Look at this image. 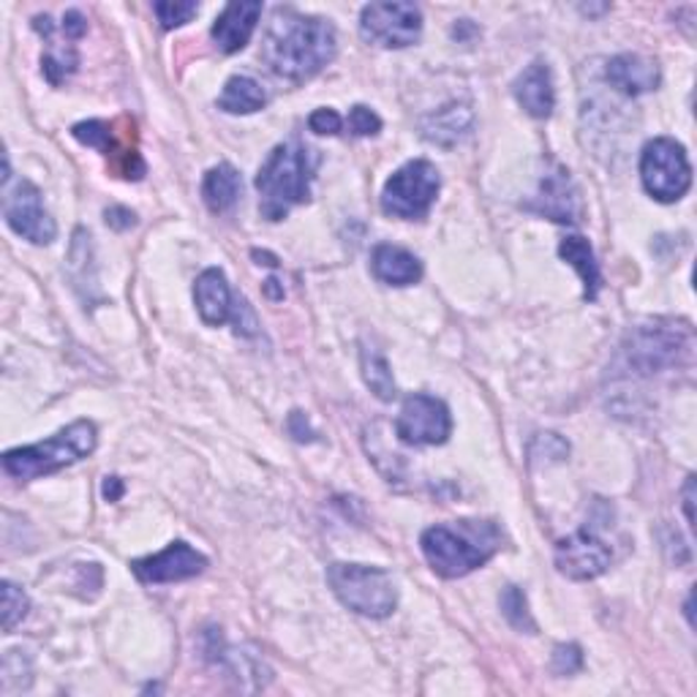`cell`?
I'll list each match as a JSON object with an SVG mask.
<instances>
[{
    "label": "cell",
    "instance_id": "obj_16",
    "mask_svg": "<svg viewBox=\"0 0 697 697\" xmlns=\"http://www.w3.org/2000/svg\"><path fill=\"white\" fill-rule=\"evenodd\" d=\"M194 300H197V311L202 322L210 327H222L224 322H232V311H235V295L229 289L224 271L210 267L197 278L194 284Z\"/></svg>",
    "mask_w": 697,
    "mask_h": 697
},
{
    "label": "cell",
    "instance_id": "obj_17",
    "mask_svg": "<svg viewBox=\"0 0 697 697\" xmlns=\"http://www.w3.org/2000/svg\"><path fill=\"white\" fill-rule=\"evenodd\" d=\"M605 79L624 96L651 94L659 88V66L644 55H616L605 69Z\"/></svg>",
    "mask_w": 697,
    "mask_h": 697
},
{
    "label": "cell",
    "instance_id": "obj_25",
    "mask_svg": "<svg viewBox=\"0 0 697 697\" xmlns=\"http://www.w3.org/2000/svg\"><path fill=\"white\" fill-rule=\"evenodd\" d=\"M501 613L504 619L518 629V632H537V624L531 619L529 610V599L518 586H507L504 595H501Z\"/></svg>",
    "mask_w": 697,
    "mask_h": 697
},
{
    "label": "cell",
    "instance_id": "obj_40",
    "mask_svg": "<svg viewBox=\"0 0 697 697\" xmlns=\"http://www.w3.org/2000/svg\"><path fill=\"white\" fill-rule=\"evenodd\" d=\"M254 259H256V265H267V267L278 265V259H275L273 254H267V251L265 254H262V251H254Z\"/></svg>",
    "mask_w": 697,
    "mask_h": 697
},
{
    "label": "cell",
    "instance_id": "obj_26",
    "mask_svg": "<svg viewBox=\"0 0 697 697\" xmlns=\"http://www.w3.org/2000/svg\"><path fill=\"white\" fill-rule=\"evenodd\" d=\"M77 50L71 45H55L52 41V50L45 55V60H41V71H45V77L50 79V85H60L66 77L75 75L77 71Z\"/></svg>",
    "mask_w": 697,
    "mask_h": 697
},
{
    "label": "cell",
    "instance_id": "obj_39",
    "mask_svg": "<svg viewBox=\"0 0 697 697\" xmlns=\"http://www.w3.org/2000/svg\"><path fill=\"white\" fill-rule=\"evenodd\" d=\"M265 295L271 300H284V289L278 286V281L271 278V281H265Z\"/></svg>",
    "mask_w": 697,
    "mask_h": 697
},
{
    "label": "cell",
    "instance_id": "obj_31",
    "mask_svg": "<svg viewBox=\"0 0 697 697\" xmlns=\"http://www.w3.org/2000/svg\"><path fill=\"white\" fill-rule=\"evenodd\" d=\"M583 668V651L580 646H556L553 648V673L556 676H572Z\"/></svg>",
    "mask_w": 697,
    "mask_h": 697
},
{
    "label": "cell",
    "instance_id": "obj_35",
    "mask_svg": "<svg viewBox=\"0 0 697 697\" xmlns=\"http://www.w3.org/2000/svg\"><path fill=\"white\" fill-rule=\"evenodd\" d=\"M60 30H63L66 41H77L88 33V20H85L77 9H71V11H66L63 22H60Z\"/></svg>",
    "mask_w": 697,
    "mask_h": 697
},
{
    "label": "cell",
    "instance_id": "obj_23",
    "mask_svg": "<svg viewBox=\"0 0 697 697\" xmlns=\"http://www.w3.org/2000/svg\"><path fill=\"white\" fill-rule=\"evenodd\" d=\"M267 104V94L256 79L251 77H232L224 85V94L218 96V109L229 115H251L259 112Z\"/></svg>",
    "mask_w": 697,
    "mask_h": 697
},
{
    "label": "cell",
    "instance_id": "obj_13",
    "mask_svg": "<svg viewBox=\"0 0 697 697\" xmlns=\"http://www.w3.org/2000/svg\"><path fill=\"white\" fill-rule=\"evenodd\" d=\"M689 341H693L689 330L644 327L635 333L632 348H627V352L640 371L651 374V371L678 363V354H689Z\"/></svg>",
    "mask_w": 697,
    "mask_h": 697
},
{
    "label": "cell",
    "instance_id": "obj_8",
    "mask_svg": "<svg viewBox=\"0 0 697 697\" xmlns=\"http://www.w3.org/2000/svg\"><path fill=\"white\" fill-rule=\"evenodd\" d=\"M423 33V14L414 3H371L360 14V36L369 45L403 50Z\"/></svg>",
    "mask_w": 697,
    "mask_h": 697
},
{
    "label": "cell",
    "instance_id": "obj_14",
    "mask_svg": "<svg viewBox=\"0 0 697 697\" xmlns=\"http://www.w3.org/2000/svg\"><path fill=\"white\" fill-rule=\"evenodd\" d=\"M529 210L540 213V216L550 218L559 224H575L580 222V199L578 188H575L570 173L565 167H553V173L542 177L540 192H537L534 202H529Z\"/></svg>",
    "mask_w": 697,
    "mask_h": 697
},
{
    "label": "cell",
    "instance_id": "obj_34",
    "mask_svg": "<svg viewBox=\"0 0 697 697\" xmlns=\"http://www.w3.org/2000/svg\"><path fill=\"white\" fill-rule=\"evenodd\" d=\"M104 222H107L109 229L126 232V229H131L134 224H137V216H134L128 207L112 205V207H107V210H104Z\"/></svg>",
    "mask_w": 697,
    "mask_h": 697
},
{
    "label": "cell",
    "instance_id": "obj_15",
    "mask_svg": "<svg viewBox=\"0 0 697 697\" xmlns=\"http://www.w3.org/2000/svg\"><path fill=\"white\" fill-rule=\"evenodd\" d=\"M259 17V0H240V3L224 6V11L213 22V41L218 45V50L226 55L240 52L251 41V36H254Z\"/></svg>",
    "mask_w": 697,
    "mask_h": 697
},
{
    "label": "cell",
    "instance_id": "obj_29",
    "mask_svg": "<svg viewBox=\"0 0 697 697\" xmlns=\"http://www.w3.org/2000/svg\"><path fill=\"white\" fill-rule=\"evenodd\" d=\"M153 11H156L158 22H161L164 30H173V28H180L186 26V22H192V17L197 14L199 6L192 3V0H161V3L153 6Z\"/></svg>",
    "mask_w": 697,
    "mask_h": 697
},
{
    "label": "cell",
    "instance_id": "obj_32",
    "mask_svg": "<svg viewBox=\"0 0 697 697\" xmlns=\"http://www.w3.org/2000/svg\"><path fill=\"white\" fill-rule=\"evenodd\" d=\"M232 324H235V333L243 335V338H251V335L259 333V322H256L254 311L243 297L235 300V311H232Z\"/></svg>",
    "mask_w": 697,
    "mask_h": 697
},
{
    "label": "cell",
    "instance_id": "obj_19",
    "mask_svg": "<svg viewBox=\"0 0 697 697\" xmlns=\"http://www.w3.org/2000/svg\"><path fill=\"white\" fill-rule=\"evenodd\" d=\"M371 271H374L382 284L390 286H409L423 278V265H420L418 256L406 248L390 246V243H382V246L374 248Z\"/></svg>",
    "mask_w": 697,
    "mask_h": 697
},
{
    "label": "cell",
    "instance_id": "obj_3",
    "mask_svg": "<svg viewBox=\"0 0 697 697\" xmlns=\"http://www.w3.org/2000/svg\"><path fill=\"white\" fill-rule=\"evenodd\" d=\"M420 548H423V556L433 572L442 578H463L497 553L499 531L491 523L472 521L431 526L420 537Z\"/></svg>",
    "mask_w": 697,
    "mask_h": 697
},
{
    "label": "cell",
    "instance_id": "obj_27",
    "mask_svg": "<svg viewBox=\"0 0 697 697\" xmlns=\"http://www.w3.org/2000/svg\"><path fill=\"white\" fill-rule=\"evenodd\" d=\"M71 134H75V139H79V143L88 145V148L101 150L104 156L120 153L118 145H115L112 126L104 124V120H85V124H77L75 128H71Z\"/></svg>",
    "mask_w": 697,
    "mask_h": 697
},
{
    "label": "cell",
    "instance_id": "obj_7",
    "mask_svg": "<svg viewBox=\"0 0 697 697\" xmlns=\"http://www.w3.org/2000/svg\"><path fill=\"white\" fill-rule=\"evenodd\" d=\"M640 180L657 202H678L693 186V167L684 145L657 137L640 153Z\"/></svg>",
    "mask_w": 697,
    "mask_h": 697
},
{
    "label": "cell",
    "instance_id": "obj_12",
    "mask_svg": "<svg viewBox=\"0 0 697 697\" xmlns=\"http://www.w3.org/2000/svg\"><path fill=\"white\" fill-rule=\"evenodd\" d=\"M613 553L591 531H578L556 546V567L570 580H595L610 567Z\"/></svg>",
    "mask_w": 697,
    "mask_h": 697
},
{
    "label": "cell",
    "instance_id": "obj_10",
    "mask_svg": "<svg viewBox=\"0 0 697 697\" xmlns=\"http://www.w3.org/2000/svg\"><path fill=\"white\" fill-rule=\"evenodd\" d=\"M3 216L6 224L36 246H47L58 235L52 216L47 213L41 192L30 180H17L14 188H3Z\"/></svg>",
    "mask_w": 697,
    "mask_h": 697
},
{
    "label": "cell",
    "instance_id": "obj_11",
    "mask_svg": "<svg viewBox=\"0 0 697 697\" xmlns=\"http://www.w3.org/2000/svg\"><path fill=\"white\" fill-rule=\"evenodd\" d=\"M205 567H207L205 556L183 540L167 546L161 553L131 561V572L137 575L143 583H177V580L197 578L199 572H205Z\"/></svg>",
    "mask_w": 697,
    "mask_h": 697
},
{
    "label": "cell",
    "instance_id": "obj_9",
    "mask_svg": "<svg viewBox=\"0 0 697 697\" xmlns=\"http://www.w3.org/2000/svg\"><path fill=\"white\" fill-rule=\"evenodd\" d=\"M452 418L444 401L433 399V395H412L403 403L399 423H395V433L403 444L412 448H433V444H444L450 439Z\"/></svg>",
    "mask_w": 697,
    "mask_h": 697
},
{
    "label": "cell",
    "instance_id": "obj_36",
    "mask_svg": "<svg viewBox=\"0 0 697 697\" xmlns=\"http://www.w3.org/2000/svg\"><path fill=\"white\" fill-rule=\"evenodd\" d=\"M286 428H289V433L297 442H316V431L311 428L308 418H305L303 412H297V409L289 414V420H286Z\"/></svg>",
    "mask_w": 697,
    "mask_h": 697
},
{
    "label": "cell",
    "instance_id": "obj_37",
    "mask_svg": "<svg viewBox=\"0 0 697 697\" xmlns=\"http://www.w3.org/2000/svg\"><path fill=\"white\" fill-rule=\"evenodd\" d=\"M120 497H124V482H120V477H107V480H104V499L118 501Z\"/></svg>",
    "mask_w": 697,
    "mask_h": 697
},
{
    "label": "cell",
    "instance_id": "obj_28",
    "mask_svg": "<svg viewBox=\"0 0 697 697\" xmlns=\"http://www.w3.org/2000/svg\"><path fill=\"white\" fill-rule=\"evenodd\" d=\"M0 589H3V632H14L17 624H22V619L28 616L30 599L26 591L17 583H11V580H3Z\"/></svg>",
    "mask_w": 697,
    "mask_h": 697
},
{
    "label": "cell",
    "instance_id": "obj_18",
    "mask_svg": "<svg viewBox=\"0 0 697 697\" xmlns=\"http://www.w3.org/2000/svg\"><path fill=\"white\" fill-rule=\"evenodd\" d=\"M512 94H516L518 104H521V107L531 115V118H537V120L548 118V115L553 112V107H556L553 77H550L548 63H542V60L531 63L529 69H526L523 75L516 79V85H512Z\"/></svg>",
    "mask_w": 697,
    "mask_h": 697
},
{
    "label": "cell",
    "instance_id": "obj_5",
    "mask_svg": "<svg viewBox=\"0 0 697 697\" xmlns=\"http://www.w3.org/2000/svg\"><path fill=\"white\" fill-rule=\"evenodd\" d=\"M327 583L341 605L369 619H387L399 605V589L393 575L369 565H330Z\"/></svg>",
    "mask_w": 697,
    "mask_h": 697
},
{
    "label": "cell",
    "instance_id": "obj_22",
    "mask_svg": "<svg viewBox=\"0 0 697 697\" xmlns=\"http://www.w3.org/2000/svg\"><path fill=\"white\" fill-rule=\"evenodd\" d=\"M559 256L565 262H570V265L578 271L580 281H583L586 292L583 297L586 300H597V292H599V284H602V278H599V265L595 259V251H591L589 240L580 235H570L561 240L559 246Z\"/></svg>",
    "mask_w": 697,
    "mask_h": 697
},
{
    "label": "cell",
    "instance_id": "obj_6",
    "mask_svg": "<svg viewBox=\"0 0 697 697\" xmlns=\"http://www.w3.org/2000/svg\"><path fill=\"white\" fill-rule=\"evenodd\" d=\"M439 188H442V177L431 161L425 158L409 161L384 186L382 210L393 218H403V222H418V218L428 216L431 205L436 202Z\"/></svg>",
    "mask_w": 697,
    "mask_h": 697
},
{
    "label": "cell",
    "instance_id": "obj_2",
    "mask_svg": "<svg viewBox=\"0 0 697 697\" xmlns=\"http://www.w3.org/2000/svg\"><path fill=\"white\" fill-rule=\"evenodd\" d=\"M320 169V153L303 143L278 145L256 175L259 213L267 222H281L292 207L311 197V180Z\"/></svg>",
    "mask_w": 697,
    "mask_h": 697
},
{
    "label": "cell",
    "instance_id": "obj_30",
    "mask_svg": "<svg viewBox=\"0 0 697 697\" xmlns=\"http://www.w3.org/2000/svg\"><path fill=\"white\" fill-rule=\"evenodd\" d=\"M348 128H352L354 137H374V134L382 131V118H379L374 109L357 104L348 112Z\"/></svg>",
    "mask_w": 697,
    "mask_h": 697
},
{
    "label": "cell",
    "instance_id": "obj_4",
    "mask_svg": "<svg viewBox=\"0 0 697 697\" xmlns=\"http://www.w3.org/2000/svg\"><path fill=\"white\" fill-rule=\"evenodd\" d=\"M96 444H99L96 425L90 420H77L47 442L9 450L3 455V469L20 482L39 480V477L60 472V469L88 458L96 450Z\"/></svg>",
    "mask_w": 697,
    "mask_h": 697
},
{
    "label": "cell",
    "instance_id": "obj_24",
    "mask_svg": "<svg viewBox=\"0 0 697 697\" xmlns=\"http://www.w3.org/2000/svg\"><path fill=\"white\" fill-rule=\"evenodd\" d=\"M360 369H363L365 384L371 387V393L376 395L379 401H393L399 395L395 390V379L393 371H390V363L384 360V354L379 348H360Z\"/></svg>",
    "mask_w": 697,
    "mask_h": 697
},
{
    "label": "cell",
    "instance_id": "obj_1",
    "mask_svg": "<svg viewBox=\"0 0 697 697\" xmlns=\"http://www.w3.org/2000/svg\"><path fill=\"white\" fill-rule=\"evenodd\" d=\"M262 58L273 75L303 82L335 58V28L320 17L278 9L265 33Z\"/></svg>",
    "mask_w": 697,
    "mask_h": 697
},
{
    "label": "cell",
    "instance_id": "obj_20",
    "mask_svg": "<svg viewBox=\"0 0 697 697\" xmlns=\"http://www.w3.org/2000/svg\"><path fill=\"white\" fill-rule=\"evenodd\" d=\"M472 109L463 107V104H452L448 109H439V112L428 115L423 120V137L433 145L452 148L458 139L467 137V131L472 128Z\"/></svg>",
    "mask_w": 697,
    "mask_h": 697
},
{
    "label": "cell",
    "instance_id": "obj_33",
    "mask_svg": "<svg viewBox=\"0 0 697 697\" xmlns=\"http://www.w3.org/2000/svg\"><path fill=\"white\" fill-rule=\"evenodd\" d=\"M308 126H311V131H316V134H338L341 126H344V120H341V115L335 112V109L322 107V109H316V112H311Z\"/></svg>",
    "mask_w": 697,
    "mask_h": 697
},
{
    "label": "cell",
    "instance_id": "obj_38",
    "mask_svg": "<svg viewBox=\"0 0 697 697\" xmlns=\"http://www.w3.org/2000/svg\"><path fill=\"white\" fill-rule=\"evenodd\" d=\"M693 499H695V477H687V485H684V512H687V523L689 526H693V521H695Z\"/></svg>",
    "mask_w": 697,
    "mask_h": 697
},
{
    "label": "cell",
    "instance_id": "obj_21",
    "mask_svg": "<svg viewBox=\"0 0 697 697\" xmlns=\"http://www.w3.org/2000/svg\"><path fill=\"white\" fill-rule=\"evenodd\" d=\"M240 192L243 180L240 175H237V169L229 167V164H218V167H213L210 173L205 175V180H202V199L210 207V213L232 210L235 202L240 199Z\"/></svg>",
    "mask_w": 697,
    "mask_h": 697
}]
</instances>
